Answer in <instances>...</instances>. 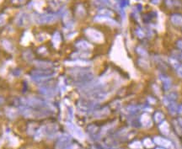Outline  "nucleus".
<instances>
[{
  "mask_svg": "<svg viewBox=\"0 0 182 149\" xmlns=\"http://www.w3.org/2000/svg\"><path fill=\"white\" fill-rule=\"evenodd\" d=\"M154 142L157 145L160 146L162 147H165V148H169L172 149L173 148V144L172 142L168 140V139L165 138V137H162V136H155L154 138Z\"/></svg>",
  "mask_w": 182,
  "mask_h": 149,
  "instance_id": "f257e3e1",
  "label": "nucleus"
},
{
  "mask_svg": "<svg viewBox=\"0 0 182 149\" xmlns=\"http://www.w3.org/2000/svg\"><path fill=\"white\" fill-rule=\"evenodd\" d=\"M67 126L68 130L70 131L73 134H74L76 137L79 139H84V132L81 131L80 128H78L77 125H74V124H72L70 122H68L67 124Z\"/></svg>",
  "mask_w": 182,
  "mask_h": 149,
  "instance_id": "f03ea898",
  "label": "nucleus"
},
{
  "mask_svg": "<svg viewBox=\"0 0 182 149\" xmlns=\"http://www.w3.org/2000/svg\"><path fill=\"white\" fill-rule=\"evenodd\" d=\"M87 35L90 38L91 40L96 41V42H100L103 40V37L100 32H98L97 31H94V30H88L86 31Z\"/></svg>",
  "mask_w": 182,
  "mask_h": 149,
  "instance_id": "7ed1b4c3",
  "label": "nucleus"
},
{
  "mask_svg": "<svg viewBox=\"0 0 182 149\" xmlns=\"http://www.w3.org/2000/svg\"><path fill=\"white\" fill-rule=\"evenodd\" d=\"M71 141L70 136H62L59 141L57 142V148L58 149H63L65 148L66 147H67V145L69 144V142Z\"/></svg>",
  "mask_w": 182,
  "mask_h": 149,
  "instance_id": "20e7f679",
  "label": "nucleus"
},
{
  "mask_svg": "<svg viewBox=\"0 0 182 149\" xmlns=\"http://www.w3.org/2000/svg\"><path fill=\"white\" fill-rule=\"evenodd\" d=\"M140 121H141V124L142 125V126H144L146 128H148V127L152 126V124H153L151 117L148 114L142 115L141 118H140Z\"/></svg>",
  "mask_w": 182,
  "mask_h": 149,
  "instance_id": "39448f33",
  "label": "nucleus"
},
{
  "mask_svg": "<svg viewBox=\"0 0 182 149\" xmlns=\"http://www.w3.org/2000/svg\"><path fill=\"white\" fill-rule=\"evenodd\" d=\"M171 23L175 26H182V15L181 14H174L170 18Z\"/></svg>",
  "mask_w": 182,
  "mask_h": 149,
  "instance_id": "423d86ee",
  "label": "nucleus"
},
{
  "mask_svg": "<svg viewBox=\"0 0 182 149\" xmlns=\"http://www.w3.org/2000/svg\"><path fill=\"white\" fill-rule=\"evenodd\" d=\"M168 108H169V112L171 114V115H175L177 112L179 111V107L178 105H176V103L174 101H171L169 103L168 105Z\"/></svg>",
  "mask_w": 182,
  "mask_h": 149,
  "instance_id": "0eeeda50",
  "label": "nucleus"
},
{
  "mask_svg": "<svg viewBox=\"0 0 182 149\" xmlns=\"http://www.w3.org/2000/svg\"><path fill=\"white\" fill-rule=\"evenodd\" d=\"M159 130L165 136H168L169 134V125L166 121H163L159 125Z\"/></svg>",
  "mask_w": 182,
  "mask_h": 149,
  "instance_id": "6e6552de",
  "label": "nucleus"
},
{
  "mask_svg": "<svg viewBox=\"0 0 182 149\" xmlns=\"http://www.w3.org/2000/svg\"><path fill=\"white\" fill-rule=\"evenodd\" d=\"M77 47L80 49H83V50H87V49H91L92 48V46H91L89 43H88L86 41H81L79 43H78Z\"/></svg>",
  "mask_w": 182,
  "mask_h": 149,
  "instance_id": "1a4fd4ad",
  "label": "nucleus"
},
{
  "mask_svg": "<svg viewBox=\"0 0 182 149\" xmlns=\"http://www.w3.org/2000/svg\"><path fill=\"white\" fill-rule=\"evenodd\" d=\"M162 81H163V84H164L165 89V90H168L169 88H170V86H171V80H170V78L165 77V78H162Z\"/></svg>",
  "mask_w": 182,
  "mask_h": 149,
  "instance_id": "9d476101",
  "label": "nucleus"
},
{
  "mask_svg": "<svg viewBox=\"0 0 182 149\" xmlns=\"http://www.w3.org/2000/svg\"><path fill=\"white\" fill-rule=\"evenodd\" d=\"M164 118H165V115L161 112L158 111L154 114V120L157 123H160V122L163 121Z\"/></svg>",
  "mask_w": 182,
  "mask_h": 149,
  "instance_id": "9b49d317",
  "label": "nucleus"
},
{
  "mask_svg": "<svg viewBox=\"0 0 182 149\" xmlns=\"http://www.w3.org/2000/svg\"><path fill=\"white\" fill-rule=\"evenodd\" d=\"M143 145L146 147H148V148H150V147H153L154 145V142H153L151 139L149 138H145L143 140Z\"/></svg>",
  "mask_w": 182,
  "mask_h": 149,
  "instance_id": "f8f14e48",
  "label": "nucleus"
},
{
  "mask_svg": "<svg viewBox=\"0 0 182 149\" xmlns=\"http://www.w3.org/2000/svg\"><path fill=\"white\" fill-rule=\"evenodd\" d=\"M129 147H131V149H140L142 148V143L140 142H131V144L129 145Z\"/></svg>",
  "mask_w": 182,
  "mask_h": 149,
  "instance_id": "ddd939ff",
  "label": "nucleus"
},
{
  "mask_svg": "<svg viewBox=\"0 0 182 149\" xmlns=\"http://www.w3.org/2000/svg\"><path fill=\"white\" fill-rule=\"evenodd\" d=\"M176 71H177V74L180 78H182V64L179 65L176 68Z\"/></svg>",
  "mask_w": 182,
  "mask_h": 149,
  "instance_id": "4468645a",
  "label": "nucleus"
},
{
  "mask_svg": "<svg viewBox=\"0 0 182 149\" xmlns=\"http://www.w3.org/2000/svg\"><path fill=\"white\" fill-rule=\"evenodd\" d=\"M170 63H171V64L173 65V66H174L175 68H177L179 65H180V64H179L178 61H176V60H174V59H170Z\"/></svg>",
  "mask_w": 182,
  "mask_h": 149,
  "instance_id": "2eb2a0df",
  "label": "nucleus"
},
{
  "mask_svg": "<svg viewBox=\"0 0 182 149\" xmlns=\"http://www.w3.org/2000/svg\"><path fill=\"white\" fill-rule=\"evenodd\" d=\"M63 149H78V146L76 145V144H74V145H70L68 146V147H66Z\"/></svg>",
  "mask_w": 182,
  "mask_h": 149,
  "instance_id": "dca6fc26",
  "label": "nucleus"
},
{
  "mask_svg": "<svg viewBox=\"0 0 182 149\" xmlns=\"http://www.w3.org/2000/svg\"><path fill=\"white\" fill-rule=\"evenodd\" d=\"M177 47L182 50V40H180V41H177Z\"/></svg>",
  "mask_w": 182,
  "mask_h": 149,
  "instance_id": "f3484780",
  "label": "nucleus"
},
{
  "mask_svg": "<svg viewBox=\"0 0 182 149\" xmlns=\"http://www.w3.org/2000/svg\"><path fill=\"white\" fill-rule=\"evenodd\" d=\"M178 121H179V123H180V125H181L182 126V118H180L178 120Z\"/></svg>",
  "mask_w": 182,
  "mask_h": 149,
  "instance_id": "a211bd4d",
  "label": "nucleus"
},
{
  "mask_svg": "<svg viewBox=\"0 0 182 149\" xmlns=\"http://www.w3.org/2000/svg\"><path fill=\"white\" fill-rule=\"evenodd\" d=\"M159 1H160V0H153V2H154V4H158Z\"/></svg>",
  "mask_w": 182,
  "mask_h": 149,
  "instance_id": "6ab92c4d",
  "label": "nucleus"
},
{
  "mask_svg": "<svg viewBox=\"0 0 182 149\" xmlns=\"http://www.w3.org/2000/svg\"><path fill=\"white\" fill-rule=\"evenodd\" d=\"M156 149H163V148H156Z\"/></svg>",
  "mask_w": 182,
  "mask_h": 149,
  "instance_id": "aec40b11",
  "label": "nucleus"
}]
</instances>
